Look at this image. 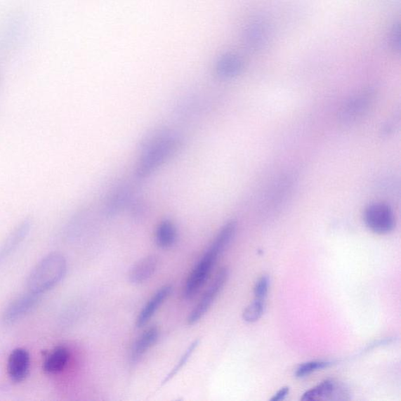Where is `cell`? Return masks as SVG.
<instances>
[{
    "label": "cell",
    "instance_id": "cell-12",
    "mask_svg": "<svg viewBox=\"0 0 401 401\" xmlns=\"http://www.w3.org/2000/svg\"><path fill=\"white\" fill-rule=\"evenodd\" d=\"M32 228V221L26 219L19 224V225L12 231L8 239L0 247V263L4 261L13 251H15L20 244L22 243L25 237L29 234Z\"/></svg>",
    "mask_w": 401,
    "mask_h": 401
},
{
    "label": "cell",
    "instance_id": "cell-1",
    "mask_svg": "<svg viewBox=\"0 0 401 401\" xmlns=\"http://www.w3.org/2000/svg\"><path fill=\"white\" fill-rule=\"evenodd\" d=\"M182 139L178 133L166 130H159L149 135L143 141L140 155L136 168V176L145 179L165 164L178 152Z\"/></svg>",
    "mask_w": 401,
    "mask_h": 401
},
{
    "label": "cell",
    "instance_id": "cell-23",
    "mask_svg": "<svg viewBox=\"0 0 401 401\" xmlns=\"http://www.w3.org/2000/svg\"><path fill=\"white\" fill-rule=\"evenodd\" d=\"M390 42L392 48L394 51H399L400 46V29L399 24L394 25L390 36Z\"/></svg>",
    "mask_w": 401,
    "mask_h": 401
},
{
    "label": "cell",
    "instance_id": "cell-22",
    "mask_svg": "<svg viewBox=\"0 0 401 401\" xmlns=\"http://www.w3.org/2000/svg\"><path fill=\"white\" fill-rule=\"evenodd\" d=\"M270 280L266 275L262 276L255 284L254 295L256 300L266 301L268 295Z\"/></svg>",
    "mask_w": 401,
    "mask_h": 401
},
{
    "label": "cell",
    "instance_id": "cell-2",
    "mask_svg": "<svg viewBox=\"0 0 401 401\" xmlns=\"http://www.w3.org/2000/svg\"><path fill=\"white\" fill-rule=\"evenodd\" d=\"M237 223L235 221L228 222L219 233L217 234L213 243L202 256L201 260L189 275L183 288V295L186 300H191L202 288L212 273L215 264L219 257L227 249L232 242L236 233Z\"/></svg>",
    "mask_w": 401,
    "mask_h": 401
},
{
    "label": "cell",
    "instance_id": "cell-21",
    "mask_svg": "<svg viewBox=\"0 0 401 401\" xmlns=\"http://www.w3.org/2000/svg\"><path fill=\"white\" fill-rule=\"evenodd\" d=\"M331 364V362L326 361H312L305 362L298 367L295 376L297 378L307 377L313 372L328 368Z\"/></svg>",
    "mask_w": 401,
    "mask_h": 401
},
{
    "label": "cell",
    "instance_id": "cell-7",
    "mask_svg": "<svg viewBox=\"0 0 401 401\" xmlns=\"http://www.w3.org/2000/svg\"><path fill=\"white\" fill-rule=\"evenodd\" d=\"M41 298L40 294L29 291L12 301L4 312L3 321L6 324H12L20 320L35 308Z\"/></svg>",
    "mask_w": 401,
    "mask_h": 401
},
{
    "label": "cell",
    "instance_id": "cell-4",
    "mask_svg": "<svg viewBox=\"0 0 401 401\" xmlns=\"http://www.w3.org/2000/svg\"><path fill=\"white\" fill-rule=\"evenodd\" d=\"M228 275V269L226 268H223L218 271V273L215 276L214 280L206 290L205 294L202 296L198 304L190 313L188 318V325H194L198 323L206 315L209 308L212 307L217 296L221 294L224 285L226 284Z\"/></svg>",
    "mask_w": 401,
    "mask_h": 401
},
{
    "label": "cell",
    "instance_id": "cell-18",
    "mask_svg": "<svg viewBox=\"0 0 401 401\" xmlns=\"http://www.w3.org/2000/svg\"><path fill=\"white\" fill-rule=\"evenodd\" d=\"M131 199L130 192L124 187L120 188L114 192L107 199L105 205V213L107 216H114L117 214L120 209L128 205L129 201Z\"/></svg>",
    "mask_w": 401,
    "mask_h": 401
},
{
    "label": "cell",
    "instance_id": "cell-9",
    "mask_svg": "<svg viewBox=\"0 0 401 401\" xmlns=\"http://www.w3.org/2000/svg\"><path fill=\"white\" fill-rule=\"evenodd\" d=\"M30 369V355L23 348L13 350L9 356L8 372L11 381L22 383L29 375Z\"/></svg>",
    "mask_w": 401,
    "mask_h": 401
},
{
    "label": "cell",
    "instance_id": "cell-3",
    "mask_svg": "<svg viewBox=\"0 0 401 401\" xmlns=\"http://www.w3.org/2000/svg\"><path fill=\"white\" fill-rule=\"evenodd\" d=\"M66 272L67 261L64 256L57 253L51 254L32 269L27 280V287L29 291L42 295L63 281Z\"/></svg>",
    "mask_w": 401,
    "mask_h": 401
},
{
    "label": "cell",
    "instance_id": "cell-8",
    "mask_svg": "<svg viewBox=\"0 0 401 401\" xmlns=\"http://www.w3.org/2000/svg\"><path fill=\"white\" fill-rule=\"evenodd\" d=\"M349 394L345 387L338 384L334 380L327 379L318 384L314 388L305 392L302 400H348Z\"/></svg>",
    "mask_w": 401,
    "mask_h": 401
},
{
    "label": "cell",
    "instance_id": "cell-6",
    "mask_svg": "<svg viewBox=\"0 0 401 401\" xmlns=\"http://www.w3.org/2000/svg\"><path fill=\"white\" fill-rule=\"evenodd\" d=\"M372 93L365 91L350 98L343 105L339 118L344 124H352L363 117L372 102Z\"/></svg>",
    "mask_w": 401,
    "mask_h": 401
},
{
    "label": "cell",
    "instance_id": "cell-15",
    "mask_svg": "<svg viewBox=\"0 0 401 401\" xmlns=\"http://www.w3.org/2000/svg\"><path fill=\"white\" fill-rule=\"evenodd\" d=\"M70 353L65 346H58L47 356L44 362V370L49 374L63 372L70 362Z\"/></svg>",
    "mask_w": 401,
    "mask_h": 401
},
{
    "label": "cell",
    "instance_id": "cell-17",
    "mask_svg": "<svg viewBox=\"0 0 401 401\" xmlns=\"http://www.w3.org/2000/svg\"><path fill=\"white\" fill-rule=\"evenodd\" d=\"M243 67L242 59L235 54L223 56L216 65V73L221 78H235L241 73Z\"/></svg>",
    "mask_w": 401,
    "mask_h": 401
},
{
    "label": "cell",
    "instance_id": "cell-13",
    "mask_svg": "<svg viewBox=\"0 0 401 401\" xmlns=\"http://www.w3.org/2000/svg\"><path fill=\"white\" fill-rule=\"evenodd\" d=\"M159 337V330L155 326L144 331L132 346L131 363L135 364L139 362L145 353L158 341Z\"/></svg>",
    "mask_w": 401,
    "mask_h": 401
},
{
    "label": "cell",
    "instance_id": "cell-11",
    "mask_svg": "<svg viewBox=\"0 0 401 401\" xmlns=\"http://www.w3.org/2000/svg\"><path fill=\"white\" fill-rule=\"evenodd\" d=\"M159 265L158 256L155 255L142 258L136 263L129 274V280L133 284L146 282L155 275Z\"/></svg>",
    "mask_w": 401,
    "mask_h": 401
},
{
    "label": "cell",
    "instance_id": "cell-5",
    "mask_svg": "<svg viewBox=\"0 0 401 401\" xmlns=\"http://www.w3.org/2000/svg\"><path fill=\"white\" fill-rule=\"evenodd\" d=\"M364 219L366 226L379 235L388 234L395 228L393 209L385 203H373L367 207Z\"/></svg>",
    "mask_w": 401,
    "mask_h": 401
},
{
    "label": "cell",
    "instance_id": "cell-16",
    "mask_svg": "<svg viewBox=\"0 0 401 401\" xmlns=\"http://www.w3.org/2000/svg\"><path fill=\"white\" fill-rule=\"evenodd\" d=\"M178 239V229L171 220L159 223L155 230V243L162 249L171 248Z\"/></svg>",
    "mask_w": 401,
    "mask_h": 401
},
{
    "label": "cell",
    "instance_id": "cell-20",
    "mask_svg": "<svg viewBox=\"0 0 401 401\" xmlns=\"http://www.w3.org/2000/svg\"><path fill=\"white\" fill-rule=\"evenodd\" d=\"M264 309L265 301L256 300L255 298V301L244 309L242 314L244 321L248 323H254L259 321L263 315Z\"/></svg>",
    "mask_w": 401,
    "mask_h": 401
},
{
    "label": "cell",
    "instance_id": "cell-14",
    "mask_svg": "<svg viewBox=\"0 0 401 401\" xmlns=\"http://www.w3.org/2000/svg\"><path fill=\"white\" fill-rule=\"evenodd\" d=\"M268 38L267 24L261 19L255 20L249 26L246 33V43L249 48L259 51L266 45Z\"/></svg>",
    "mask_w": 401,
    "mask_h": 401
},
{
    "label": "cell",
    "instance_id": "cell-10",
    "mask_svg": "<svg viewBox=\"0 0 401 401\" xmlns=\"http://www.w3.org/2000/svg\"><path fill=\"white\" fill-rule=\"evenodd\" d=\"M172 289L171 285L166 284L155 292L139 313L137 322H136V326L138 328L144 327L151 320L155 313L159 310L162 305L171 296Z\"/></svg>",
    "mask_w": 401,
    "mask_h": 401
},
{
    "label": "cell",
    "instance_id": "cell-19",
    "mask_svg": "<svg viewBox=\"0 0 401 401\" xmlns=\"http://www.w3.org/2000/svg\"><path fill=\"white\" fill-rule=\"evenodd\" d=\"M199 343H200V339L197 338L191 345L188 346L186 351L183 353V355L181 356L180 361L178 363H176V366L172 369V371L169 372L164 379V380H163L161 386L166 385L168 382L171 381V380L173 378H174L175 376L178 375V372L188 362L190 358H191L195 350L197 349V348H198Z\"/></svg>",
    "mask_w": 401,
    "mask_h": 401
},
{
    "label": "cell",
    "instance_id": "cell-24",
    "mask_svg": "<svg viewBox=\"0 0 401 401\" xmlns=\"http://www.w3.org/2000/svg\"><path fill=\"white\" fill-rule=\"evenodd\" d=\"M289 393V387L288 386L282 387V388L280 391H277L275 394L274 397H272L270 400L272 401L283 400H284L285 397L288 396Z\"/></svg>",
    "mask_w": 401,
    "mask_h": 401
}]
</instances>
